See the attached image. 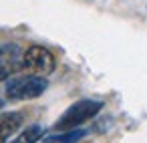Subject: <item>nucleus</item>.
<instances>
[{"label": "nucleus", "instance_id": "f257e3e1", "mask_svg": "<svg viewBox=\"0 0 147 143\" xmlns=\"http://www.w3.org/2000/svg\"><path fill=\"white\" fill-rule=\"evenodd\" d=\"M49 87L47 77H38V75H14L6 81V89L4 95L8 101H28V99H36L40 97Z\"/></svg>", "mask_w": 147, "mask_h": 143}, {"label": "nucleus", "instance_id": "0eeeda50", "mask_svg": "<svg viewBox=\"0 0 147 143\" xmlns=\"http://www.w3.org/2000/svg\"><path fill=\"white\" fill-rule=\"evenodd\" d=\"M42 139V127L40 125H32V127H28V129H24L14 141H10V143H38Z\"/></svg>", "mask_w": 147, "mask_h": 143}, {"label": "nucleus", "instance_id": "7ed1b4c3", "mask_svg": "<svg viewBox=\"0 0 147 143\" xmlns=\"http://www.w3.org/2000/svg\"><path fill=\"white\" fill-rule=\"evenodd\" d=\"M55 67H57V59L49 49L32 45L24 51V67H22L24 71L38 75V77H49L53 75Z\"/></svg>", "mask_w": 147, "mask_h": 143}, {"label": "nucleus", "instance_id": "39448f33", "mask_svg": "<svg viewBox=\"0 0 147 143\" xmlns=\"http://www.w3.org/2000/svg\"><path fill=\"white\" fill-rule=\"evenodd\" d=\"M24 123L22 113H0V143L6 141L8 137H12Z\"/></svg>", "mask_w": 147, "mask_h": 143}, {"label": "nucleus", "instance_id": "f03ea898", "mask_svg": "<svg viewBox=\"0 0 147 143\" xmlns=\"http://www.w3.org/2000/svg\"><path fill=\"white\" fill-rule=\"evenodd\" d=\"M101 109H103V103L101 101H93V99L77 101V103H73L57 119L55 129L57 131H73V129H79L81 125H85L87 121H91Z\"/></svg>", "mask_w": 147, "mask_h": 143}, {"label": "nucleus", "instance_id": "423d86ee", "mask_svg": "<svg viewBox=\"0 0 147 143\" xmlns=\"http://www.w3.org/2000/svg\"><path fill=\"white\" fill-rule=\"evenodd\" d=\"M87 135L85 129H73V131H61V135H51L40 139L38 143H79Z\"/></svg>", "mask_w": 147, "mask_h": 143}, {"label": "nucleus", "instance_id": "20e7f679", "mask_svg": "<svg viewBox=\"0 0 147 143\" xmlns=\"http://www.w3.org/2000/svg\"><path fill=\"white\" fill-rule=\"evenodd\" d=\"M24 67V51L16 42L0 45V83L8 81Z\"/></svg>", "mask_w": 147, "mask_h": 143}, {"label": "nucleus", "instance_id": "6e6552de", "mask_svg": "<svg viewBox=\"0 0 147 143\" xmlns=\"http://www.w3.org/2000/svg\"><path fill=\"white\" fill-rule=\"evenodd\" d=\"M2 107H4V101H2V99H0V109H2Z\"/></svg>", "mask_w": 147, "mask_h": 143}]
</instances>
